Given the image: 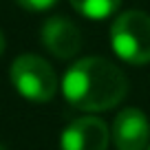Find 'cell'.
I'll list each match as a JSON object with an SVG mask.
<instances>
[{
	"mask_svg": "<svg viewBox=\"0 0 150 150\" xmlns=\"http://www.w3.org/2000/svg\"><path fill=\"white\" fill-rule=\"evenodd\" d=\"M62 93L71 106L80 110H108L126 97L128 80L110 60L91 55L77 60L64 73Z\"/></svg>",
	"mask_w": 150,
	"mask_h": 150,
	"instance_id": "1",
	"label": "cell"
},
{
	"mask_svg": "<svg viewBox=\"0 0 150 150\" xmlns=\"http://www.w3.org/2000/svg\"><path fill=\"white\" fill-rule=\"evenodd\" d=\"M110 44L119 57L128 64L150 62V16L144 11H124L110 27Z\"/></svg>",
	"mask_w": 150,
	"mask_h": 150,
	"instance_id": "2",
	"label": "cell"
},
{
	"mask_svg": "<svg viewBox=\"0 0 150 150\" xmlns=\"http://www.w3.org/2000/svg\"><path fill=\"white\" fill-rule=\"evenodd\" d=\"M11 82L22 97L31 102H49L57 91V77L53 66L44 57L24 53L11 64Z\"/></svg>",
	"mask_w": 150,
	"mask_h": 150,
	"instance_id": "3",
	"label": "cell"
},
{
	"mask_svg": "<svg viewBox=\"0 0 150 150\" xmlns=\"http://www.w3.org/2000/svg\"><path fill=\"white\" fill-rule=\"evenodd\" d=\"M62 150H106L108 126L99 117H80L71 122L60 137Z\"/></svg>",
	"mask_w": 150,
	"mask_h": 150,
	"instance_id": "4",
	"label": "cell"
},
{
	"mask_svg": "<svg viewBox=\"0 0 150 150\" xmlns=\"http://www.w3.org/2000/svg\"><path fill=\"white\" fill-rule=\"evenodd\" d=\"M112 141L117 150H148L150 124L139 108H124L112 124Z\"/></svg>",
	"mask_w": 150,
	"mask_h": 150,
	"instance_id": "5",
	"label": "cell"
},
{
	"mask_svg": "<svg viewBox=\"0 0 150 150\" xmlns=\"http://www.w3.org/2000/svg\"><path fill=\"white\" fill-rule=\"evenodd\" d=\"M42 44L60 60H71L82 49V33L69 18L55 16L42 27Z\"/></svg>",
	"mask_w": 150,
	"mask_h": 150,
	"instance_id": "6",
	"label": "cell"
},
{
	"mask_svg": "<svg viewBox=\"0 0 150 150\" xmlns=\"http://www.w3.org/2000/svg\"><path fill=\"white\" fill-rule=\"evenodd\" d=\"M71 7L80 16L91 20H104L119 9L122 0H69Z\"/></svg>",
	"mask_w": 150,
	"mask_h": 150,
	"instance_id": "7",
	"label": "cell"
},
{
	"mask_svg": "<svg viewBox=\"0 0 150 150\" xmlns=\"http://www.w3.org/2000/svg\"><path fill=\"white\" fill-rule=\"evenodd\" d=\"M16 2L29 11H44V9H51L57 0H16Z\"/></svg>",
	"mask_w": 150,
	"mask_h": 150,
	"instance_id": "8",
	"label": "cell"
},
{
	"mask_svg": "<svg viewBox=\"0 0 150 150\" xmlns=\"http://www.w3.org/2000/svg\"><path fill=\"white\" fill-rule=\"evenodd\" d=\"M2 51H5V35H2V31H0V55H2Z\"/></svg>",
	"mask_w": 150,
	"mask_h": 150,
	"instance_id": "9",
	"label": "cell"
},
{
	"mask_svg": "<svg viewBox=\"0 0 150 150\" xmlns=\"http://www.w3.org/2000/svg\"><path fill=\"white\" fill-rule=\"evenodd\" d=\"M0 150H7V148H5V146H2V144H0Z\"/></svg>",
	"mask_w": 150,
	"mask_h": 150,
	"instance_id": "10",
	"label": "cell"
},
{
	"mask_svg": "<svg viewBox=\"0 0 150 150\" xmlns=\"http://www.w3.org/2000/svg\"><path fill=\"white\" fill-rule=\"evenodd\" d=\"M148 150H150V146H148Z\"/></svg>",
	"mask_w": 150,
	"mask_h": 150,
	"instance_id": "11",
	"label": "cell"
}]
</instances>
